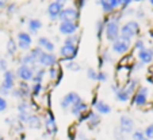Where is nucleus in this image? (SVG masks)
I'll return each mask as SVG.
<instances>
[{
  "label": "nucleus",
  "instance_id": "obj_32",
  "mask_svg": "<svg viewBox=\"0 0 153 140\" xmlns=\"http://www.w3.org/2000/svg\"><path fill=\"white\" fill-rule=\"evenodd\" d=\"M133 139L134 140H148L146 136L144 135V132L140 131V129H137V131L133 132Z\"/></svg>",
  "mask_w": 153,
  "mask_h": 140
},
{
  "label": "nucleus",
  "instance_id": "obj_8",
  "mask_svg": "<svg viewBox=\"0 0 153 140\" xmlns=\"http://www.w3.org/2000/svg\"><path fill=\"white\" fill-rule=\"evenodd\" d=\"M119 131L123 132V133H131V132L134 131V121L133 119L130 117V116H126V114H123V116H121L119 117Z\"/></svg>",
  "mask_w": 153,
  "mask_h": 140
},
{
  "label": "nucleus",
  "instance_id": "obj_22",
  "mask_svg": "<svg viewBox=\"0 0 153 140\" xmlns=\"http://www.w3.org/2000/svg\"><path fill=\"white\" fill-rule=\"evenodd\" d=\"M137 85H138V80L137 78H133V80H129L126 82V85L123 86V90L126 92L129 96H131L136 92V88H137Z\"/></svg>",
  "mask_w": 153,
  "mask_h": 140
},
{
  "label": "nucleus",
  "instance_id": "obj_1",
  "mask_svg": "<svg viewBox=\"0 0 153 140\" xmlns=\"http://www.w3.org/2000/svg\"><path fill=\"white\" fill-rule=\"evenodd\" d=\"M123 18V12L115 15V16H110L106 20V24H104V32H106V38L108 42H115L119 38V31H121V27H119V20Z\"/></svg>",
  "mask_w": 153,
  "mask_h": 140
},
{
  "label": "nucleus",
  "instance_id": "obj_50",
  "mask_svg": "<svg viewBox=\"0 0 153 140\" xmlns=\"http://www.w3.org/2000/svg\"><path fill=\"white\" fill-rule=\"evenodd\" d=\"M0 140H4V137H3V136H1V135H0Z\"/></svg>",
  "mask_w": 153,
  "mask_h": 140
},
{
  "label": "nucleus",
  "instance_id": "obj_42",
  "mask_svg": "<svg viewBox=\"0 0 153 140\" xmlns=\"http://www.w3.org/2000/svg\"><path fill=\"white\" fill-rule=\"evenodd\" d=\"M8 69H7V61L3 59V58H0V72H7Z\"/></svg>",
  "mask_w": 153,
  "mask_h": 140
},
{
  "label": "nucleus",
  "instance_id": "obj_3",
  "mask_svg": "<svg viewBox=\"0 0 153 140\" xmlns=\"http://www.w3.org/2000/svg\"><path fill=\"white\" fill-rule=\"evenodd\" d=\"M77 45H64L60 49V55L62 57V61H73L76 57H77Z\"/></svg>",
  "mask_w": 153,
  "mask_h": 140
},
{
  "label": "nucleus",
  "instance_id": "obj_36",
  "mask_svg": "<svg viewBox=\"0 0 153 140\" xmlns=\"http://www.w3.org/2000/svg\"><path fill=\"white\" fill-rule=\"evenodd\" d=\"M100 59L103 61V62H113V57H111V54H110L108 50H106V51L103 53V55H102Z\"/></svg>",
  "mask_w": 153,
  "mask_h": 140
},
{
  "label": "nucleus",
  "instance_id": "obj_25",
  "mask_svg": "<svg viewBox=\"0 0 153 140\" xmlns=\"http://www.w3.org/2000/svg\"><path fill=\"white\" fill-rule=\"evenodd\" d=\"M114 95H115V98L119 101V103H126V101H129V98H130V96L123 90V88H119Z\"/></svg>",
  "mask_w": 153,
  "mask_h": 140
},
{
  "label": "nucleus",
  "instance_id": "obj_27",
  "mask_svg": "<svg viewBox=\"0 0 153 140\" xmlns=\"http://www.w3.org/2000/svg\"><path fill=\"white\" fill-rule=\"evenodd\" d=\"M98 4H100V6H102V10H103V12H106V14H113V12H114V8H113V6H111L110 1H106V0H100V1H98Z\"/></svg>",
  "mask_w": 153,
  "mask_h": 140
},
{
  "label": "nucleus",
  "instance_id": "obj_5",
  "mask_svg": "<svg viewBox=\"0 0 153 140\" xmlns=\"http://www.w3.org/2000/svg\"><path fill=\"white\" fill-rule=\"evenodd\" d=\"M31 43H33V39L29 32H26V31L18 32V40H16L18 49L23 50V51H27V50H30V47H31Z\"/></svg>",
  "mask_w": 153,
  "mask_h": 140
},
{
  "label": "nucleus",
  "instance_id": "obj_43",
  "mask_svg": "<svg viewBox=\"0 0 153 140\" xmlns=\"http://www.w3.org/2000/svg\"><path fill=\"white\" fill-rule=\"evenodd\" d=\"M131 4V0H122V3H121V10H126L127 7Z\"/></svg>",
  "mask_w": 153,
  "mask_h": 140
},
{
  "label": "nucleus",
  "instance_id": "obj_28",
  "mask_svg": "<svg viewBox=\"0 0 153 140\" xmlns=\"http://www.w3.org/2000/svg\"><path fill=\"white\" fill-rule=\"evenodd\" d=\"M104 24H106V22L102 19H99L98 22H96V37H98V39L102 38V34H103V31H104Z\"/></svg>",
  "mask_w": 153,
  "mask_h": 140
},
{
  "label": "nucleus",
  "instance_id": "obj_6",
  "mask_svg": "<svg viewBox=\"0 0 153 140\" xmlns=\"http://www.w3.org/2000/svg\"><path fill=\"white\" fill-rule=\"evenodd\" d=\"M57 63V58L53 53H46V51H42L38 58V65L42 66L43 67H53V66Z\"/></svg>",
  "mask_w": 153,
  "mask_h": 140
},
{
  "label": "nucleus",
  "instance_id": "obj_4",
  "mask_svg": "<svg viewBox=\"0 0 153 140\" xmlns=\"http://www.w3.org/2000/svg\"><path fill=\"white\" fill-rule=\"evenodd\" d=\"M130 45H131V40L125 39L123 37H119L115 42H113V46H111V50H113L115 54H125V53L129 51Z\"/></svg>",
  "mask_w": 153,
  "mask_h": 140
},
{
  "label": "nucleus",
  "instance_id": "obj_18",
  "mask_svg": "<svg viewBox=\"0 0 153 140\" xmlns=\"http://www.w3.org/2000/svg\"><path fill=\"white\" fill-rule=\"evenodd\" d=\"M138 59L142 65H144V63H150L153 59V50L144 49V50H141V51H138Z\"/></svg>",
  "mask_w": 153,
  "mask_h": 140
},
{
  "label": "nucleus",
  "instance_id": "obj_41",
  "mask_svg": "<svg viewBox=\"0 0 153 140\" xmlns=\"http://www.w3.org/2000/svg\"><path fill=\"white\" fill-rule=\"evenodd\" d=\"M7 105H8V104H7V100L4 97H1V96H0V112H4V111H6Z\"/></svg>",
  "mask_w": 153,
  "mask_h": 140
},
{
  "label": "nucleus",
  "instance_id": "obj_19",
  "mask_svg": "<svg viewBox=\"0 0 153 140\" xmlns=\"http://www.w3.org/2000/svg\"><path fill=\"white\" fill-rule=\"evenodd\" d=\"M45 129L48 131V133L53 135L57 132V125H56V120L52 114H49L46 119H45Z\"/></svg>",
  "mask_w": 153,
  "mask_h": 140
},
{
  "label": "nucleus",
  "instance_id": "obj_31",
  "mask_svg": "<svg viewBox=\"0 0 153 140\" xmlns=\"http://www.w3.org/2000/svg\"><path fill=\"white\" fill-rule=\"evenodd\" d=\"M67 69L68 70H72V72H79V70H80V65H79L77 62L71 61V62L67 63Z\"/></svg>",
  "mask_w": 153,
  "mask_h": 140
},
{
  "label": "nucleus",
  "instance_id": "obj_49",
  "mask_svg": "<svg viewBox=\"0 0 153 140\" xmlns=\"http://www.w3.org/2000/svg\"><path fill=\"white\" fill-rule=\"evenodd\" d=\"M6 7H7L6 1H0V8H6Z\"/></svg>",
  "mask_w": 153,
  "mask_h": 140
},
{
  "label": "nucleus",
  "instance_id": "obj_38",
  "mask_svg": "<svg viewBox=\"0 0 153 140\" xmlns=\"http://www.w3.org/2000/svg\"><path fill=\"white\" fill-rule=\"evenodd\" d=\"M114 137H115V140H125V139H126L125 133L119 131V128H117L115 131H114Z\"/></svg>",
  "mask_w": 153,
  "mask_h": 140
},
{
  "label": "nucleus",
  "instance_id": "obj_21",
  "mask_svg": "<svg viewBox=\"0 0 153 140\" xmlns=\"http://www.w3.org/2000/svg\"><path fill=\"white\" fill-rule=\"evenodd\" d=\"M94 106H95L98 114H108L111 112V106L104 101H96Z\"/></svg>",
  "mask_w": 153,
  "mask_h": 140
},
{
  "label": "nucleus",
  "instance_id": "obj_44",
  "mask_svg": "<svg viewBox=\"0 0 153 140\" xmlns=\"http://www.w3.org/2000/svg\"><path fill=\"white\" fill-rule=\"evenodd\" d=\"M110 3L111 6H113V8H118V7H121V3H122V0H110Z\"/></svg>",
  "mask_w": 153,
  "mask_h": 140
},
{
  "label": "nucleus",
  "instance_id": "obj_46",
  "mask_svg": "<svg viewBox=\"0 0 153 140\" xmlns=\"http://www.w3.org/2000/svg\"><path fill=\"white\" fill-rule=\"evenodd\" d=\"M76 7H79V8H83L84 4H85V1H76Z\"/></svg>",
  "mask_w": 153,
  "mask_h": 140
},
{
  "label": "nucleus",
  "instance_id": "obj_24",
  "mask_svg": "<svg viewBox=\"0 0 153 140\" xmlns=\"http://www.w3.org/2000/svg\"><path fill=\"white\" fill-rule=\"evenodd\" d=\"M43 75H45V69H37L34 72V75H33V78H31V81H33V84H42V81H43Z\"/></svg>",
  "mask_w": 153,
  "mask_h": 140
},
{
  "label": "nucleus",
  "instance_id": "obj_37",
  "mask_svg": "<svg viewBox=\"0 0 153 140\" xmlns=\"http://www.w3.org/2000/svg\"><path fill=\"white\" fill-rule=\"evenodd\" d=\"M107 78H108V74L106 72H99L98 77H96V81H100V82H106Z\"/></svg>",
  "mask_w": 153,
  "mask_h": 140
},
{
  "label": "nucleus",
  "instance_id": "obj_39",
  "mask_svg": "<svg viewBox=\"0 0 153 140\" xmlns=\"http://www.w3.org/2000/svg\"><path fill=\"white\" fill-rule=\"evenodd\" d=\"M57 75H60V73H58V69L54 67V66H53V67H50L49 69V77L52 78V80H54Z\"/></svg>",
  "mask_w": 153,
  "mask_h": 140
},
{
  "label": "nucleus",
  "instance_id": "obj_10",
  "mask_svg": "<svg viewBox=\"0 0 153 140\" xmlns=\"http://www.w3.org/2000/svg\"><path fill=\"white\" fill-rule=\"evenodd\" d=\"M79 100H81V98L76 92H69V93H67V95L61 98L60 105H61L62 109H68V108H71L75 103H77Z\"/></svg>",
  "mask_w": 153,
  "mask_h": 140
},
{
  "label": "nucleus",
  "instance_id": "obj_15",
  "mask_svg": "<svg viewBox=\"0 0 153 140\" xmlns=\"http://www.w3.org/2000/svg\"><path fill=\"white\" fill-rule=\"evenodd\" d=\"M38 47H41L43 51H46V53H53L56 49L54 43H53L49 38H45V37L38 38Z\"/></svg>",
  "mask_w": 153,
  "mask_h": 140
},
{
  "label": "nucleus",
  "instance_id": "obj_40",
  "mask_svg": "<svg viewBox=\"0 0 153 140\" xmlns=\"http://www.w3.org/2000/svg\"><path fill=\"white\" fill-rule=\"evenodd\" d=\"M134 47H136L138 51H141V50H144L145 49V43H144V40L142 39H137L136 40V43H134Z\"/></svg>",
  "mask_w": 153,
  "mask_h": 140
},
{
  "label": "nucleus",
  "instance_id": "obj_11",
  "mask_svg": "<svg viewBox=\"0 0 153 140\" xmlns=\"http://www.w3.org/2000/svg\"><path fill=\"white\" fill-rule=\"evenodd\" d=\"M15 75H16L18 78H20L23 82H27V81H31L33 75H34V70L27 65H20L19 67H18Z\"/></svg>",
  "mask_w": 153,
  "mask_h": 140
},
{
  "label": "nucleus",
  "instance_id": "obj_30",
  "mask_svg": "<svg viewBox=\"0 0 153 140\" xmlns=\"http://www.w3.org/2000/svg\"><path fill=\"white\" fill-rule=\"evenodd\" d=\"M41 92H42V84H33L31 89H30V93L33 96H39Z\"/></svg>",
  "mask_w": 153,
  "mask_h": 140
},
{
  "label": "nucleus",
  "instance_id": "obj_7",
  "mask_svg": "<svg viewBox=\"0 0 153 140\" xmlns=\"http://www.w3.org/2000/svg\"><path fill=\"white\" fill-rule=\"evenodd\" d=\"M58 19L61 22H76L79 19V11L76 8H73V7H67V8L64 7Z\"/></svg>",
  "mask_w": 153,
  "mask_h": 140
},
{
  "label": "nucleus",
  "instance_id": "obj_26",
  "mask_svg": "<svg viewBox=\"0 0 153 140\" xmlns=\"http://www.w3.org/2000/svg\"><path fill=\"white\" fill-rule=\"evenodd\" d=\"M18 50V45H16V40L10 38L8 42H7V54L8 55H14Z\"/></svg>",
  "mask_w": 153,
  "mask_h": 140
},
{
  "label": "nucleus",
  "instance_id": "obj_9",
  "mask_svg": "<svg viewBox=\"0 0 153 140\" xmlns=\"http://www.w3.org/2000/svg\"><path fill=\"white\" fill-rule=\"evenodd\" d=\"M62 10H64L62 1H52L48 6V15H49L50 20H57Z\"/></svg>",
  "mask_w": 153,
  "mask_h": 140
},
{
  "label": "nucleus",
  "instance_id": "obj_51",
  "mask_svg": "<svg viewBox=\"0 0 153 140\" xmlns=\"http://www.w3.org/2000/svg\"><path fill=\"white\" fill-rule=\"evenodd\" d=\"M150 4H152V6H153V0H150Z\"/></svg>",
  "mask_w": 153,
  "mask_h": 140
},
{
  "label": "nucleus",
  "instance_id": "obj_20",
  "mask_svg": "<svg viewBox=\"0 0 153 140\" xmlns=\"http://www.w3.org/2000/svg\"><path fill=\"white\" fill-rule=\"evenodd\" d=\"M26 123L29 124V127L33 129H39L41 127H42V121H41L39 116H37V114H29Z\"/></svg>",
  "mask_w": 153,
  "mask_h": 140
},
{
  "label": "nucleus",
  "instance_id": "obj_14",
  "mask_svg": "<svg viewBox=\"0 0 153 140\" xmlns=\"http://www.w3.org/2000/svg\"><path fill=\"white\" fill-rule=\"evenodd\" d=\"M146 101H148V88L141 86L134 95V104L138 106H142L146 104Z\"/></svg>",
  "mask_w": 153,
  "mask_h": 140
},
{
  "label": "nucleus",
  "instance_id": "obj_45",
  "mask_svg": "<svg viewBox=\"0 0 153 140\" xmlns=\"http://www.w3.org/2000/svg\"><path fill=\"white\" fill-rule=\"evenodd\" d=\"M15 10H16V4L11 3V4H8V6H7V11H8L10 14H12V12H15Z\"/></svg>",
  "mask_w": 153,
  "mask_h": 140
},
{
  "label": "nucleus",
  "instance_id": "obj_16",
  "mask_svg": "<svg viewBox=\"0 0 153 140\" xmlns=\"http://www.w3.org/2000/svg\"><path fill=\"white\" fill-rule=\"evenodd\" d=\"M87 108H88L87 103H84L83 100H79L77 103H75L72 106H71V113H72L73 116H76V117H79Z\"/></svg>",
  "mask_w": 153,
  "mask_h": 140
},
{
  "label": "nucleus",
  "instance_id": "obj_17",
  "mask_svg": "<svg viewBox=\"0 0 153 140\" xmlns=\"http://www.w3.org/2000/svg\"><path fill=\"white\" fill-rule=\"evenodd\" d=\"M100 123V116L95 112H88L87 113V124H88V128L90 129H94L99 125Z\"/></svg>",
  "mask_w": 153,
  "mask_h": 140
},
{
  "label": "nucleus",
  "instance_id": "obj_47",
  "mask_svg": "<svg viewBox=\"0 0 153 140\" xmlns=\"http://www.w3.org/2000/svg\"><path fill=\"white\" fill-rule=\"evenodd\" d=\"M137 18H140V19H142V18H144V11H141V10H138V12H137Z\"/></svg>",
  "mask_w": 153,
  "mask_h": 140
},
{
  "label": "nucleus",
  "instance_id": "obj_12",
  "mask_svg": "<svg viewBox=\"0 0 153 140\" xmlns=\"http://www.w3.org/2000/svg\"><path fill=\"white\" fill-rule=\"evenodd\" d=\"M15 78H16V75H15V73L12 72V70H7V72L3 73V82H1V88L6 89V90H12L15 86Z\"/></svg>",
  "mask_w": 153,
  "mask_h": 140
},
{
  "label": "nucleus",
  "instance_id": "obj_23",
  "mask_svg": "<svg viewBox=\"0 0 153 140\" xmlns=\"http://www.w3.org/2000/svg\"><path fill=\"white\" fill-rule=\"evenodd\" d=\"M42 27V22H41L39 19H37V18H34V19H30L29 20V30L31 34H37L38 31H39V29Z\"/></svg>",
  "mask_w": 153,
  "mask_h": 140
},
{
  "label": "nucleus",
  "instance_id": "obj_48",
  "mask_svg": "<svg viewBox=\"0 0 153 140\" xmlns=\"http://www.w3.org/2000/svg\"><path fill=\"white\" fill-rule=\"evenodd\" d=\"M79 139H80V140H90V139H87L84 133H79Z\"/></svg>",
  "mask_w": 153,
  "mask_h": 140
},
{
  "label": "nucleus",
  "instance_id": "obj_35",
  "mask_svg": "<svg viewBox=\"0 0 153 140\" xmlns=\"http://www.w3.org/2000/svg\"><path fill=\"white\" fill-rule=\"evenodd\" d=\"M87 77L90 78L91 81H96L98 73H96V70H94V69H88V70H87Z\"/></svg>",
  "mask_w": 153,
  "mask_h": 140
},
{
  "label": "nucleus",
  "instance_id": "obj_2",
  "mask_svg": "<svg viewBox=\"0 0 153 140\" xmlns=\"http://www.w3.org/2000/svg\"><path fill=\"white\" fill-rule=\"evenodd\" d=\"M121 35L119 37H123L125 39L131 40V38H134L137 34L140 32V24L134 20H129L127 23H125L123 26L121 27Z\"/></svg>",
  "mask_w": 153,
  "mask_h": 140
},
{
  "label": "nucleus",
  "instance_id": "obj_13",
  "mask_svg": "<svg viewBox=\"0 0 153 140\" xmlns=\"http://www.w3.org/2000/svg\"><path fill=\"white\" fill-rule=\"evenodd\" d=\"M77 29H79L77 22H61L60 27H58V30H60L61 34L67 35V37L73 35L76 31H77Z\"/></svg>",
  "mask_w": 153,
  "mask_h": 140
},
{
  "label": "nucleus",
  "instance_id": "obj_33",
  "mask_svg": "<svg viewBox=\"0 0 153 140\" xmlns=\"http://www.w3.org/2000/svg\"><path fill=\"white\" fill-rule=\"evenodd\" d=\"M77 37L76 35H69V37L65 38V40H64V45H76L77 43Z\"/></svg>",
  "mask_w": 153,
  "mask_h": 140
},
{
  "label": "nucleus",
  "instance_id": "obj_34",
  "mask_svg": "<svg viewBox=\"0 0 153 140\" xmlns=\"http://www.w3.org/2000/svg\"><path fill=\"white\" fill-rule=\"evenodd\" d=\"M144 135L146 136V139H148V140L153 139V124H150V125H148V127H146V129H145Z\"/></svg>",
  "mask_w": 153,
  "mask_h": 140
},
{
  "label": "nucleus",
  "instance_id": "obj_29",
  "mask_svg": "<svg viewBox=\"0 0 153 140\" xmlns=\"http://www.w3.org/2000/svg\"><path fill=\"white\" fill-rule=\"evenodd\" d=\"M29 108L30 105L27 104V101H20L18 104V112L19 113H29Z\"/></svg>",
  "mask_w": 153,
  "mask_h": 140
}]
</instances>
